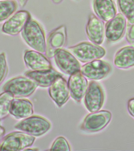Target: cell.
I'll use <instances>...</instances> for the list:
<instances>
[{
  "instance_id": "d4e9b609",
  "label": "cell",
  "mask_w": 134,
  "mask_h": 151,
  "mask_svg": "<svg viewBox=\"0 0 134 151\" xmlns=\"http://www.w3.org/2000/svg\"><path fill=\"white\" fill-rule=\"evenodd\" d=\"M8 72V66L5 53H0V85L7 76Z\"/></svg>"
},
{
  "instance_id": "4dcf8cb0",
  "label": "cell",
  "mask_w": 134,
  "mask_h": 151,
  "mask_svg": "<svg viewBox=\"0 0 134 151\" xmlns=\"http://www.w3.org/2000/svg\"><path fill=\"white\" fill-rule=\"evenodd\" d=\"M38 149H36V148H34L33 149L31 148H26L24 150H38Z\"/></svg>"
},
{
  "instance_id": "8992f818",
  "label": "cell",
  "mask_w": 134,
  "mask_h": 151,
  "mask_svg": "<svg viewBox=\"0 0 134 151\" xmlns=\"http://www.w3.org/2000/svg\"><path fill=\"white\" fill-rule=\"evenodd\" d=\"M111 118V113L109 111L103 110L91 113L85 118L81 129L89 133L99 132L109 124Z\"/></svg>"
},
{
  "instance_id": "5bb4252c",
  "label": "cell",
  "mask_w": 134,
  "mask_h": 151,
  "mask_svg": "<svg viewBox=\"0 0 134 151\" xmlns=\"http://www.w3.org/2000/svg\"><path fill=\"white\" fill-rule=\"evenodd\" d=\"M49 94L50 97L59 107H62L70 97L68 83L62 76L56 78L49 86Z\"/></svg>"
},
{
  "instance_id": "9a60e30c",
  "label": "cell",
  "mask_w": 134,
  "mask_h": 151,
  "mask_svg": "<svg viewBox=\"0 0 134 151\" xmlns=\"http://www.w3.org/2000/svg\"><path fill=\"white\" fill-rule=\"evenodd\" d=\"M68 83L72 98L76 102H81L88 88L86 78L78 71L70 75Z\"/></svg>"
},
{
  "instance_id": "8fae6325",
  "label": "cell",
  "mask_w": 134,
  "mask_h": 151,
  "mask_svg": "<svg viewBox=\"0 0 134 151\" xmlns=\"http://www.w3.org/2000/svg\"><path fill=\"white\" fill-rule=\"evenodd\" d=\"M54 58L56 65L65 74L71 75L81 70V64L69 50H60L56 52Z\"/></svg>"
},
{
  "instance_id": "44dd1931",
  "label": "cell",
  "mask_w": 134,
  "mask_h": 151,
  "mask_svg": "<svg viewBox=\"0 0 134 151\" xmlns=\"http://www.w3.org/2000/svg\"><path fill=\"white\" fill-rule=\"evenodd\" d=\"M121 14L128 20L129 24H134V0H117Z\"/></svg>"
},
{
  "instance_id": "2e32d148",
  "label": "cell",
  "mask_w": 134,
  "mask_h": 151,
  "mask_svg": "<svg viewBox=\"0 0 134 151\" xmlns=\"http://www.w3.org/2000/svg\"><path fill=\"white\" fill-rule=\"evenodd\" d=\"M24 60L26 67L31 70H47L53 68L51 63L48 58L36 51H26Z\"/></svg>"
},
{
  "instance_id": "4fadbf2b",
  "label": "cell",
  "mask_w": 134,
  "mask_h": 151,
  "mask_svg": "<svg viewBox=\"0 0 134 151\" xmlns=\"http://www.w3.org/2000/svg\"><path fill=\"white\" fill-rule=\"evenodd\" d=\"M86 30L91 42L99 45L103 43L105 37V25L104 22L95 14L89 15Z\"/></svg>"
},
{
  "instance_id": "7a4b0ae2",
  "label": "cell",
  "mask_w": 134,
  "mask_h": 151,
  "mask_svg": "<svg viewBox=\"0 0 134 151\" xmlns=\"http://www.w3.org/2000/svg\"><path fill=\"white\" fill-rule=\"evenodd\" d=\"M68 50L78 61L83 63L100 60L105 56L106 53L103 47L89 42H80L69 47Z\"/></svg>"
},
{
  "instance_id": "52a82bcc",
  "label": "cell",
  "mask_w": 134,
  "mask_h": 151,
  "mask_svg": "<svg viewBox=\"0 0 134 151\" xmlns=\"http://www.w3.org/2000/svg\"><path fill=\"white\" fill-rule=\"evenodd\" d=\"M85 106L89 111L94 113L102 108L104 101V94L101 85L95 81H91L84 95Z\"/></svg>"
},
{
  "instance_id": "cb8c5ba5",
  "label": "cell",
  "mask_w": 134,
  "mask_h": 151,
  "mask_svg": "<svg viewBox=\"0 0 134 151\" xmlns=\"http://www.w3.org/2000/svg\"><path fill=\"white\" fill-rule=\"evenodd\" d=\"M50 150L52 151L71 150L69 143L66 139L63 137H59L56 138L53 143Z\"/></svg>"
},
{
  "instance_id": "7402d4cb",
  "label": "cell",
  "mask_w": 134,
  "mask_h": 151,
  "mask_svg": "<svg viewBox=\"0 0 134 151\" xmlns=\"http://www.w3.org/2000/svg\"><path fill=\"white\" fill-rule=\"evenodd\" d=\"M18 4L14 0L0 1V22L9 18L17 9Z\"/></svg>"
},
{
  "instance_id": "3957f363",
  "label": "cell",
  "mask_w": 134,
  "mask_h": 151,
  "mask_svg": "<svg viewBox=\"0 0 134 151\" xmlns=\"http://www.w3.org/2000/svg\"><path fill=\"white\" fill-rule=\"evenodd\" d=\"M38 86L26 76H19L7 81L4 86L3 90L9 92L15 98H23L32 94Z\"/></svg>"
},
{
  "instance_id": "f546056e",
  "label": "cell",
  "mask_w": 134,
  "mask_h": 151,
  "mask_svg": "<svg viewBox=\"0 0 134 151\" xmlns=\"http://www.w3.org/2000/svg\"><path fill=\"white\" fill-rule=\"evenodd\" d=\"M51 1L55 4H58L61 3L63 0H51Z\"/></svg>"
},
{
  "instance_id": "277c9868",
  "label": "cell",
  "mask_w": 134,
  "mask_h": 151,
  "mask_svg": "<svg viewBox=\"0 0 134 151\" xmlns=\"http://www.w3.org/2000/svg\"><path fill=\"white\" fill-rule=\"evenodd\" d=\"M35 140L33 136L22 132H12L4 137L0 143V151H21L31 146Z\"/></svg>"
},
{
  "instance_id": "4316f807",
  "label": "cell",
  "mask_w": 134,
  "mask_h": 151,
  "mask_svg": "<svg viewBox=\"0 0 134 151\" xmlns=\"http://www.w3.org/2000/svg\"><path fill=\"white\" fill-rule=\"evenodd\" d=\"M128 109L130 115L134 118V97L129 99L128 101Z\"/></svg>"
},
{
  "instance_id": "e0dca14e",
  "label": "cell",
  "mask_w": 134,
  "mask_h": 151,
  "mask_svg": "<svg viewBox=\"0 0 134 151\" xmlns=\"http://www.w3.org/2000/svg\"><path fill=\"white\" fill-rule=\"evenodd\" d=\"M24 74L38 86L42 87H49L56 78L62 76L61 73L53 68L47 70H29L26 72Z\"/></svg>"
},
{
  "instance_id": "30bf717a",
  "label": "cell",
  "mask_w": 134,
  "mask_h": 151,
  "mask_svg": "<svg viewBox=\"0 0 134 151\" xmlns=\"http://www.w3.org/2000/svg\"><path fill=\"white\" fill-rule=\"evenodd\" d=\"M126 19L121 13L107 22L105 25V37L110 43H115L123 38L126 31Z\"/></svg>"
},
{
  "instance_id": "484cf974",
  "label": "cell",
  "mask_w": 134,
  "mask_h": 151,
  "mask_svg": "<svg viewBox=\"0 0 134 151\" xmlns=\"http://www.w3.org/2000/svg\"><path fill=\"white\" fill-rule=\"evenodd\" d=\"M126 39L130 44H134V24H129L127 28Z\"/></svg>"
},
{
  "instance_id": "d6986e66",
  "label": "cell",
  "mask_w": 134,
  "mask_h": 151,
  "mask_svg": "<svg viewBox=\"0 0 134 151\" xmlns=\"http://www.w3.org/2000/svg\"><path fill=\"white\" fill-rule=\"evenodd\" d=\"M34 107L28 99L14 98L12 101L10 114L16 119H24L32 115Z\"/></svg>"
},
{
  "instance_id": "5b68a950",
  "label": "cell",
  "mask_w": 134,
  "mask_h": 151,
  "mask_svg": "<svg viewBox=\"0 0 134 151\" xmlns=\"http://www.w3.org/2000/svg\"><path fill=\"white\" fill-rule=\"evenodd\" d=\"M15 129L34 137H39L48 132L51 124L43 117L34 115L24 119L14 126Z\"/></svg>"
},
{
  "instance_id": "ba28073f",
  "label": "cell",
  "mask_w": 134,
  "mask_h": 151,
  "mask_svg": "<svg viewBox=\"0 0 134 151\" xmlns=\"http://www.w3.org/2000/svg\"><path fill=\"white\" fill-rule=\"evenodd\" d=\"M112 70L111 65L109 63L100 59L81 66L80 71L87 78L100 80L108 76L111 73Z\"/></svg>"
},
{
  "instance_id": "ffe728a7",
  "label": "cell",
  "mask_w": 134,
  "mask_h": 151,
  "mask_svg": "<svg viewBox=\"0 0 134 151\" xmlns=\"http://www.w3.org/2000/svg\"><path fill=\"white\" fill-rule=\"evenodd\" d=\"M114 64L120 69L134 67V47L126 46L118 51L114 57Z\"/></svg>"
},
{
  "instance_id": "ac0fdd59",
  "label": "cell",
  "mask_w": 134,
  "mask_h": 151,
  "mask_svg": "<svg viewBox=\"0 0 134 151\" xmlns=\"http://www.w3.org/2000/svg\"><path fill=\"white\" fill-rule=\"evenodd\" d=\"M93 9L96 16L104 22L110 21L117 14L116 5L113 0H94Z\"/></svg>"
},
{
  "instance_id": "83f0119b",
  "label": "cell",
  "mask_w": 134,
  "mask_h": 151,
  "mask_svg": "<svg viewBox=\"0 0 134 151\" xmlns=\"http://www.w3.org/2000/svg\"><path fill=\"white\" fill-rule=\"evenodd\" d=\"M5 133L6 131L5 128L3 126L0 125V141H1L3 139Z\"/></svg>"
},
{
  "instance_id": "9c48e42d",
  "label": "cell",
  "mask_w": 134,
  "mask_h": 151,
  "mask_svg": "<svg viewBox=\"0 0 134 151\" xmlns=\"http://www.w3.org/2000/svg\"><path fill=\"white\" fill-rule=\"evenodd\" d=\"M67 28L61 25L51 32L46 41L45 54L47 58H54L56 52L63 49L66 43Z\"/></svg>"
},
{
  "instance_id": "6da1fadb",
  "label": "cell",
  "mask_w": 134,
  "mask_h": 151,
  "mask_svg": "<svg viewBox=\"0 0 134 151\" xmlns=\"http://www.w3.org/2000/svg\"><path fill=\"white\" fill-rule=\"evenodd\" d=\"M26 43L34 50L45 52L46 41L44 31L41 25L32 18L27 22L21 32Z\"/></svg>"
},
{
  "instance_id": "f1b7e54d",
  "label": "cell",
  "mask_w": 134,
  "mask_h": 151,
  "mask_svg": "<svg viewBox=\"0 0 134 151\" xmlns=\"http://www.w3.org/2000/svg\"><path fill=\"white\" fill-rule=\"evenodd\" d=\"M28 0H17L20 6L21 7H24L25 6Z\"/></svg>"
},
{
  "instance_id": "1f68e13d",
  "label": "cell",
  "mask_w": 134,
  "mask_h": 151,
  "mask_svg": "<svg viewBox=\"0 0 134 151\" xmlns=\"http://www.w3.org/2000/svg\"></svg>"
},
{
  "instance_id": "603a6c76",
  "label": "cell",
  "mask_w": 134,
  "mask_h": 151,
  "mask_svg": "<svg viewBox=\"0 0 134 151\" xmlns=\"http://www.w3.org/2000/svg\"><path fill=\"white\" fill-rule=\"evenodd\" d=\"M9 92L4 91L0 94V120H3L10 114L12 101L14 99Z\"/></svg>"
},
{
  "instance_id": "7c38bea8",
  "label": "cell",
  "mask_w": 134,
  "mask_h": 151,
  "mask_svg": "<svg viewBox=\"0 0 134 151\" xmlns=\"http://www.w3.org/2000/svg\"><path fill=\"white\" fill-rule=\"evenodd\" d=\"M29 12L20 10L16 12L2 26V32L7 35L15 36L23 30L27 22L31 18Z\"/></svg>"
}]
</instances>
